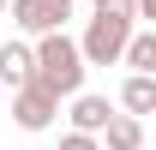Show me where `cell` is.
Segmentation results:
<instances>
[{
  "instance_id": "1",
  "label": "cell",
  "mask_w": 156,
  "mask_h": 150,
  "mask_svg": "<svg viewBox=\"0 0 156 150\" xmlns=\"http://www.w3.org/2000/svg\"><path fill=\"white\" fill-rule=\"evenodd\" d=\"M30 66H36L30 78H42L60 102L72 90H84V78H90V66H84V54H78V42L66 36V30H42L36 48H30Z\"/></svg>"
},
{
  "instance_id": "2",
  "label": "cell",
  "mask_w": 156,
  "mask_h": 150,
  "mask_svg": "<svg viewBox=\"0 0 156 150\" xmlns=\"http://www.w3.org/2000/svg\"><path fill=\"white\" fill-rule=\"evenodd\" d=\"M132 36V18H114V12H90L84 36H78V54L84 66H120V48Z\"/></svg>"
},
{
  "instance_id": "3",
  "label": "cell",
  "mask_w": 156,
  "mask_h": 150,
  "mask_svg": "<svg viewBox=\"0 0 156 150\" xmlns=\"http://www.w3.org/2000/svg\"><path fill=\"white\" fill-rule=\"evenodd\" d=\"M60 114V96L42 84V78H24V84H12V120H18L24 132H48Z\"/></svg>"
},
{
  "instance_id": "4",
  "label": "cell",
  "mask_w": 156,
  "mask_h": 150,
  "mask_svg": "<svg viewBox=\"0 0 156 150\" xmlns=\"http://www.w3.org/2000/svg\"><path fill=\"white\" fill-rule=\"evenodd\" d=\"M6 12L24 36H42V30H66L72 18V0H6Z\"/></svg>"
},
{
  "instance_id": "5",
  "label": "cell",
  "mask_w": 156,
  "mask_h": 150,
  "mask_svg": "<svg viewBox=\"0 0 156 150\" xmlns=\"http://www.w3.org/2000/svg\"><path fill=\"white\" fill-rule=\"evenodd\" d=\"M96 138L102 150H144V114H108V126Z\"/></svg>"
},
{
  "instance_id": "6",
  "label": "cell",
  "mask_w": 156,
  "mask_h": 150,
  "mask_svg": "<svg viewBox=\"0 0 156 150\" xmlns=\"http://www.w3.org/2000/svg\"><path fill=\"white\" fill-rule=\"evenodd\" d=\"M66 102H72V114H66V120H72V132H102L108 126V96H90V90H72L66 96Z\"/></svg>"
},
{
  "instance_id": "7",
  "label": "cell",
  "mask_w": 156,
  "mask_h": 150,
  "mask_svg": "<svg viewBox=\"0 0 156 150\" xmlns=\"http://www.w3.org/2000/svg\"><path fill=\"white\" fill-rule=\"evenodd\" d=\"M120 108H126V114H156V72H126Z\"/></svg>"
},
{
  "instance_id": "8",
  "label": "cell",
  "mask_w": 156,
  "mask_h": 150,
  "mask_svg": "<svg viewBox=\"0 0 156 150\" xmlns=\"http://www.w3.org/2000/svg\"><path fill=\"white\" fill-rule=\"evenodd\" d=\"M120 66H126V72H156V30H138L132 24V36L120 48Z\"/></svg>"
},
{
  "instance_id": "9",
  "label": "cell",
  "mask_w": 156,
  "mask_h": 150,
  "mask_svg": "<svg viewBox=\"0 0 156 150\" xmlns=\"http://www.w3.org/2000/svg\"><path fill=\"white\" fill-rule=\"evenodd\" d=\"M30 72H36V66H30V42H0V84L12 90V84H24Z\"/></svg>"
},
{
  "instance_id": "10",
  "label": "cell",
  "mask_w": 156,
  "mask_h": 150,
  "mask_svg": "<svg viewBox=\"0 0 156 150\" xmlns=\"http://www.w3.org/2000/svg\"><path fill=\"white\" fill-rule=\"evenodd\" d=\"M60 150H102V138H96V132H66Z\"/></svg>"
},
{
  "instance_id": "11",
  "label": "cell",
  "mask_w": 156,
  "mask_h": 150,
  "mask_svg": "<svg viewBox=\"0 0 156 150\" xmlns=\"http://www.w3.org/2000/svg\"><path fill=\"white\" fill-rule=\"evenodd\" d=\"M156 18V0H138V24H150Z\"/></svg>"
},
{
  "instance_id": "12",
  "label": "cell",
  "mask_w": 156,
  "mask_h": 150,
  "mask_svg": "<svg viewBox=\"0 0 156 150\" xmlns=\"http://www.w3.org/2000/svg\"><path fill=\"white\" fill-rule=\"evenodd\" d=\"M0 12H6V0H0Z\"/></svg>"
}]
</instances>
